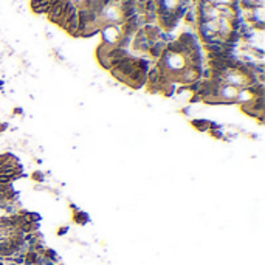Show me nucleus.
<instances>
[{"mask_svg": "<svg viewBox=\"0 0 265 265\" xmlns=\"http://www.w3.org/2000/svg\"><path fill=\"white\" fill-rule=\"evenodd\" d=\"M99 33L103 36V42L107 45H113V47H116V43L119 42V39L123 36L121 25H113V23H103Z\"/></svg>", "mask_w": 265, "mask_h": 265, "instance_id": "1", "label": "nucleus"}, {"mask_svg": "<svg viewBox=\"0 0 265 265\" xmlns=\"http://www.w3.org/2000/svg\"><path fill=\"white\" fill-rule=\"evenodd\" d=\"M200 73H202V70H199L196 67H191V65H185V68L178 73V84L180 85H191L192 82L200 79Z\"/></svg>", "mask_w": 265, "mask_h": 265, "instance_id": "2", "label": "nucleus"}, {"mask_svg": "<svg viewBox=\"0 0 265 265\" xmlns=\"http://www.w3.org/2000/svg\"><path fill=\"white\" fill-rule=\"evenodd\" d=\"M237 95H239V88L230 84H223L220 87V98L225 103V106H231V104H237Z\"/></svg>", "mask_w": 265, "mask_h": 265, "instance_id": "3", "label": "nucleus"}, {"mask_svg": "<svg viewBox=\"0 0 265 265\" xmlns=\"http://www.w3.org/2000/svg\"><path fill=\"white\" fill-rule=\"evenodd\" d=\"M192 126H194L199 132H209V127H211V121L208 119H192Z\"/></svg>", "mask_w": 265, "mask_h": 265, "instance_id": "4", "label": "nucleus"}, {"mask_svg": "<svg viewBox=\"0 0 265 265\" xmlns=\"http://www.w3.org/2000/svg\"><path fill=\"white\" fill-rule=\"evenodd\" d=\"M75 222L79 225H85L88 222V215L82 211H75Z\"/></svg>", "mask_w": 265, "mask_h": 265, "instance_id": "5", "label": "nucleus"}, {"mask_svg": "<svg viewBox=\"0 0 265 265\" xmlns=\"http://www.w3.org/2000/svg\"><path fill=\"white\" fill-rule=\"evenodd\" d=\"M33 180H36V181H43V175H42V172H34L33 174Z\"/></svg>", "mask_w": 265, "mask_h": 265, "instance_id": "6", "label": "nucleus"}, {"mask_svg": "<svg viewBox=\"0 0 265 265\" xmlns=\"http://www.w3.org/2000/svg\"><path fill=\"white\" fill-rule=\"evenodd\" d=\"M67 231H68V228H67V226H62V228L59 230V233H58V234H59V236H62V234H65Z\"/></svg>", "mask_w": 265, "mask_h": 265, "instance_id": "7", "label": "nucleus"}, {"mask_svg": "<svg viewBox=\"0 0 265 265\" xmlns=\"http://www.w3.org/2000/svg\"><path fill=\"white\" fill-rule=\"evenodd\" d=\"M3 85V81H0V87H2Z\"/></svg>", "mask_w": 265, "mask_h": 265, "instance_id": "8", "label": "nucleus"}]
</instances>
